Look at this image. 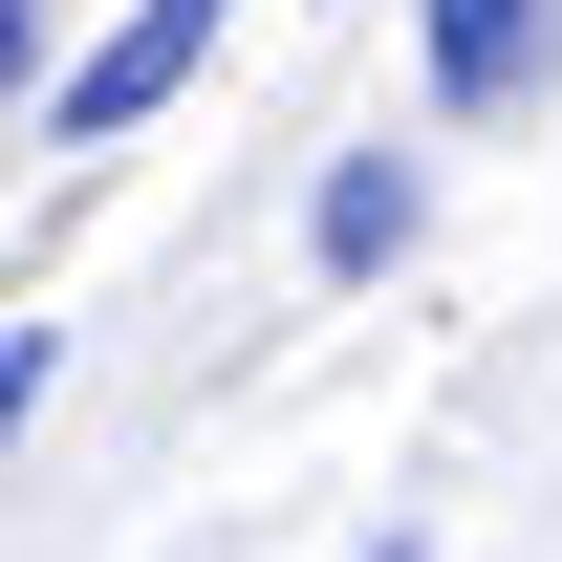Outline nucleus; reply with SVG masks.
I'll return each instance as SVG.
<instances>
[{"mask_svg": "<svg viewBox=\"0 0 562 562\" xmlns=\"http://www.w3.org/2000/svg\"><path fill=\"white\" fill-rule=\"evenodd\" d=\"M412 22H432V109L454 131H497V109L562 87V0H412Z\"/></svg>", "mask_w": 562, "mask_h": 562, "instance_id": "obj_1", "label": "nucleus"}, {"mask_svg": "<svg viewBox=\"0 0 562 562\" xmlns=\"http://www.w3.org/2000/svg\"><path fill=\"white\" fill-rule=\"evenodd\" d=\"M22 66H44V0H0V87H22Z\"/></svg>", "mask_w": 562, "mask_h": 562, "instance_id": "obj_5", "label": "nucleus"}, {"mask_svg": "<svg viewBox=\"0 0 562 562\" xmlns=\"http://www.w3.org/2000/svg\"><path fill=\"white\" fill-rule=\"evenodd\" d=\"M22 412H44V325H0V454H22Z\"/></svg>", "mask_w": 562, "mask_h": 562, "instance_id": "obj_4", "label": "nucleus"}, {"mask_svg": "<svg viewBox=\"0 0 562 562\" xmlns=\"http://www.w3.org/2000/svg\"><path fill=\"white\" fill-rule=\"evenodd\" d=\"M412 151H347V173H325V216H303V260H325V281H390V260H412Z\"/></svg>", "mask_w": 562, "mask_h": 562, "instance_id": "obj_3", "label": "nucleus"}, {"mask_svg": "<svg viewBox=\"0 0 562 562\" xmlns=\"http://www.w3.org/2000/svg\"><path fill=\"white\" fill-rule=\"evenodd\" d=\"M216 22H238V0H131V22H109V44L44 87V131H151V109L195 87V44H216Z\"/></svg>", "mask_w": 562, "mask_h": 562, "instance_id": "obj_2", "label": "nucleus"}]
</instances>
